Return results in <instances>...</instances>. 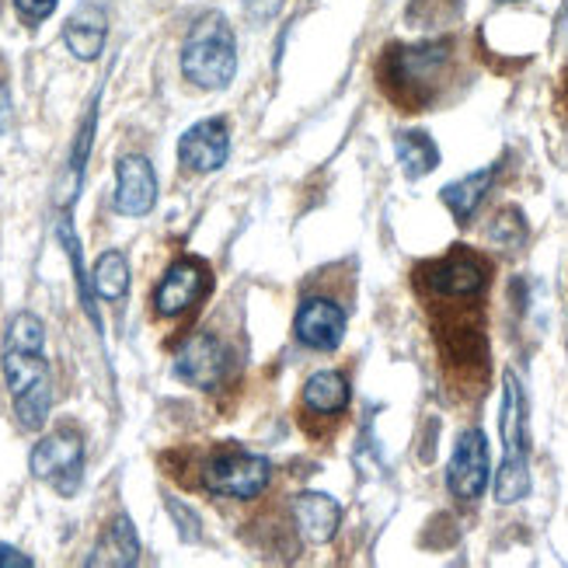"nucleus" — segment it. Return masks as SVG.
<instances>
[{
  "instance_id": "412c9836",
  "label": "nucleus",
  "mask_w": 568,
  "mask_h": 568,
  "mask_svg": "<svg viewBox=\"0 0 568 568\" xmlns=\"http://www.w3.org/2000/svg\"><path fill=\"white\" fill-rule=\"evenodd\" d=\"M130 290V262L122 252H105L94 262V293L102 301H122Z\"/></svg>"
},
{
  "instance_id": "5701e85b",
  "label": "nucleus",
  "mask_w": 568,
  "mask_h": 568,
  "mask_svg": "<svg viewBox=\"0 0 568 568\" xmlns=\"http://www.w3.org/2000/svg\"><path fill=\"white\" fill-rule=\"evenodd\" d=\"M8 345H21V349H42L45 345V328L32 311H21L11 317L8 325Z\"/></svg>"
},
{
  "instance_id": "6ab92c4d",
  "label": "nucleus",
  "mask_w": 568,
  "mask_h": 568,
  "mask_svg": "<svg viewBox=\"0 0 568 568\" xmlns=\"http://www.w3.org/2000/svg\"><path fill=\"white\" fill-rule=\"evenodd\" d=\"M4 374H8L11 398H21V394H29V390L49 387V366L42 359V349H21V345H8Z\"/></svg>"
},
{
  "instance_id": "2eb2a0df",
  "label": "nucleus",
  "mask_w": 568,
  "mask_h": 568,
  "mask_svg": "<svg viewBox=\"0 0 568 568\" xmlns=\"http://www.w3.org/2000/svg\"><path fill=\"white\" fill-rule=\"evenodd\" d=\"M293 524L311 545H328L338 534L342 509L325 491H301V496H293Z\"/></svg>"
},
{
  "instance_id": "bb28decb",
  "label": "nucleus",
  "mask_w": 568,
  "mask_h": 568,
  "mask_svg": "<svg viewBox=\"0 0 568 568\" xmlns=\"http://www.w3.org/2000/svg\"><path fill=\"white\" fill-rule=\"evenodd\" d=\"M0 568H32V558L21 555L18 548L0 545Z\"/></svg>"
},
{
  "instance_id": "4468645a",
  "label": "nucleus",
  "mask_w": 568,
  "mask_h": 568,
  "mask_svg": "<svg viewBox=\"0 0 568 568\" xmlns=\"http://www.w3.org/2000/svg\"><path fill=\"white\" fill-rule=\"evenodd\" d=\"M105 36H109V18H105V8L94 4V0H84V4L73 8V14L63 24L67 49L84 63L98 60V53H102V45H105Z\"/></svg>"
},
{
  "instance_id": "f03ea898",
  "label": "nucleus",
  "mask_w": 568,
  "mask_h": 568,
  "mask_svg": "<svg viewBox=\"0 0 568 568\" xmlns=\"http://www.w3.org/2000/svg\"><path fill=\"white\" fill-rule=\"evenodd\" d=\"M182 73L185 81L206 91H224L237 73V42L224 14H203L192 24L182 45Z\"/></svg>"
},
{
  "instance_id": "f257e3e1",
  "label": "nucleus",
  "mask_w": 568,
  "mask_h": 568,
  "mask_svg": "<svg viewBox=\"0 0 568 568\" xmlns=\"http://www.w3.org/2000/svg\"><path fill=\"white\" fill-rule=\"evenodd\" d=\"M450 39L390 45L381 60V81L387 94L405 112H423L436 98L443 73L450 67Z\"/></svg>"
},
{
  "instance_id": "f8f14e48",
  "label": "nucleus",
  "mask_w": 568,
  "mask_h": 568,
  "mask_svg": "<svg viewBox=\"0 0 568 568\" xmlns=\"http://www.w3.org/2000/svg\"><path fill=\"white\" fill-rule=\"evenodd\" d=\"M436 338H439L443 363L454 369H475V366H485V359H488L481 321H475V317L450 314L447 321H439Z\"/></svg>"
},
{
  "instance_id": "a878e982",
  "label": "nucleus",
  "mask_w": 568,
  "mask_h": 568,
  "mask_svg": "<svg viewBox=\"0 0 568 568\" xmlns=\"http://www.w3.org/2000/svg\"><path fill=\"white\" fill-rule=\"evenodd\" d=\"M14 8L24 21H45L57 11V0H14Z\"/></svg>"
},
{
  "instance_id": "4be33fe9",
  "label": "nucleus",
  "mask_w": 568,
  "mask_h": 568,
  "mask_svg": "<svg viewBox=\"0 0 568 568\" xmlns=\"http://www.w3.org/2000/svg\"><path fill=\"white\" fill-rule=\"evenodd\" d=\"M467 0H412L408 8V21L418 24V29H436L443 21H454L464 11Z\"/></svg>"
},
{
  "instance_id": "9d476101",
  "label": "nucleus",
  "mask_w": 568,
  "mask_h": 568,
  "mask_svg": "<svg viewBox=\"0 0 568 568\" xmlns=\"http://www.w3.org/2000/svg\"><path fill=\"white\" fill-rule=\"evenodd\" d=\"M210 290V273L200 258H179L168 268L158 293H154V311L161 317H179L192 304L203 301V293Z\"/></svg>"
},
{
  "instance_id": "c85d7f7f",
  "label": "nucleus",
  "mask_w": 568,
  "mask_h": 568,
  "mask_svg": "<svg viewBox=\"0 0 568 568\" xmlns=\"http://www.w3.org/2000/svg\"><path fill=\"white\" fill-rule=\"evenodd\" d=\"M499 4H513V0H499Z\"/></svg>"
},
{
  "instance_id": "cd10ccee",
  "label": "nucleus",
  "mask_w": 568,
  "mask_h": 568,
  "mask_svg": "<svg viewBox=\"0 0 568 568\" xmlns=\"http://www.w3.org/2000/svg\"><path fill=\"white\" fill-rule=\"evenodd\" d=\"M248 4H252V8L258 11V8H265V4H276V0H248Z\"/></svg>"
},
{
  "instance_id": "423d86ee",
  "label": "nucleus",
  "mask_w": 568,
  "mask_h": 568,
  "mask_svg": "<svg viewBox=\"0 0 568 568\" xmlns=\"http://www.w3.org/2000/svg\"><path fill=\"white\" fill-rule=\"evenodd\" d=\"M32 475L39 481H49L60 496H73L81 488L84 475V439L78 429L60 426L49 436H42L32 450Z\"/></svg>"
},
{
  "instance_id": "39448f33",
  "label": "nucleus",
  "mask_w": 568,
  "mask_h": 568,
  "mask_svg": "<svg viewBox=\"0 0 568 568\" xmlns=\"http://www.w3.org/2000/svg\"><path fill=\"white\" fill-rule=\"evenodd\" d=\"M491 280V268L481 255L454 248L436 262H426L418 268V283H423L439 301H471L481 296Z\"/></svg>"
},
{
  "instance_id": "7ed1b4c3",
  "label": "nucleus",
  "mask_w": 568,
  "mask_h": 568,
  "mask_svg": "<svg viewBox=\"0 0 568 568\" xmlns=\"http://www.w3.org/2000/svg\"><path fill=\"white\" fill-rule=\"evenodd\" d=\"M499 433H503V467L496 475V503L513 506L527 499L530 491V447H527V402L516 374L503 377V412H499Z\"/></svg>"
},
{
  "instance_id": "6e6552de",
  "label": "nucleus",
  "mask_w": 568,
  "mask_h": 568,
  "mask_svg": "<svg viewBox=\"0 0 568 568\" xmlns=\"http://www.w3.org/2000/svg\"><path fill=\"white\" fill-rule=\"evenodd\" d=\"M447 485L460 503L481 499L488 488V443L481 429H464L447 467Z\"/></svg>"
},
{
  "instance_id": "dca6fc26",
  "label": "nucleus",
  "mask_w": 568,
  "mask_h": 568,
  "mask_svg": "<svg viewBox=\"0 0 568 568\" xmlns=\"http://www.w3.org/2000/svg\"><path fill=\"white\" fill-rule=\"evenodd\" d=\"M496 175H499V168L491 164V168L471 171V175H464V179L450 182L447 189L439 192L443 206H447V210L454 213L457 224H471V216H475L478 206L485 203V195H488L491 182H496Z\"/></svg>"
},
{
  "instance_id": "9b49d317",
  "label": "nucleus",
  "mask_w": 568,
  "mask_h": 568,
  "mask_svg": "<svg viewBox=\"0 0 568 568\" xmlns=\"http://www.w3.org/2000/svg\"><path fill=\"white\" fill-rule=\"evenodd\" d=\"M231 158V130L224 119H203L179 140V161L195 171V175H210L220 171Z\"/></svg>"
},
{
  "instance_id": "ddd939ff",
  "label": "nucleus",
  "mask_w": 568,
  "mask_h": 568,
  "mask_svg": "<svg viewBox=\"0 0 568 568\" xmlns=\"http://www.w3.org/2000/svg\"><path fill=\"white\" fill-rule=\"evenodd\" d=\"M158 203V175L146 158L130 154L115 168V210L122 216H146Z\"/></svg>"
},
{
  "instance_id": "393cba45",
  "label": "nucleus",
  "mask_w": 568,
  "mask_h": 568,
  "mask_svg": "<svg viewBox=\"0 0 568 568\" xmlns=\"http://www.w3.org/2000/svg\"><path fill=\"white\" fill-rule=\"evenodd\" d=\"M168 509H171V516H175V524L182 527L185 540H200V520H195L192 509H185L179 499H168Z\"/></svg>"
},
{
  "instance_id": "0eeeda50",
  "label": "nucleus",
  "mask_w": 568,
  "mask_h": 568,
  "mask_svg": "<svg viewBox=\"0 0 568 568\" xmlns=\"http://www.w3.org/2000/svg\"><path fill=\"white\" fill-rule=\"evenodd\" d=\"M227 366H231L227 345L220 342L213 332H195L175 356V377L185 381L189 387L213 390L220 381H224Z\"/></svg>"
},
{
  "instance_id": "aec40b11",
  "label": "nucleus",
  "mask_w": 568,
  "mask_h": 568,
  "mask_svg": "<svg viewBox=\"0 0 568 568\" xmlns=\"http://www.w3.org/2000/svg\"><path fill=\"white\" fill-rule=\"evenodd\" d=\"M394 154H398L405 179H412V182L426 179L429 171H436V164H439V146L423 130H408V133L394 136Z\"/></svg>"
},
{
  "instance_id": "b1692460",
  "label": "nucleus",
  "mask_w": 568,
  "mask_h": 568,
  "mask_svg": "<svg viewBox=\"0 0 568 568\" xmlns=\"http://www.w3.org/2000/svg\"><path fill=\"white\" fill-rule=\"evenodd\" d=\"M488 237L503 244V248H520L524 237H527V224H524V213L520 210H503L496 220H491V227H488Z\"/></svg>"
},
{
  "instance_id": "a211bd4d",
  "label": "nucleus",
  "mask_w": 568,
  "mask_h": 568,
  "mask_svg": "<svg viewBox=\"0 0 568 568\" xmlns=\"http://www.w3.org/2000/svg\"><path fill=\"white\" fill-rule=\"evenodd\" d=\"M140 558V540L130 524V516H115L105 527V534L98 537V545L88 558V565H112V568H130Z\"/></svg>"
},
{
  "instance_id": "1a4fd4ad",
  "label": "nucleus",
  "mask_w": 568,
  "mask_h": 568,
  "mask_svg": "<svg viewBox=\"0 0 568 568\" xmlns=\"http://www.w3.org/2000/svg\"><path fill=\"white\" fill-rule=\"evenodd\" d=\"M293 335L314 353H332L345 338V311L328 296H307L301 311H296Z\"/></svg>"
},
{
  "instance_id": "f3484780",
  "label": "nucleus",
  "mask_w": 568,
  "mask_h": 568,
  "mask_svg": "<svg viewBox=\"0 0 568 568\" xmlns=\"http://www.w3.org/2000/svg\"><path fill=\"white\" fill-rule=\"evenodd\" d=\"M301 405L307 415H321V418L342 415L349 408V381L338 369H317L301 390Z\"/></svg>"
},
{
  "instance_id": "20e7f679",
  "label": "nucleus",
  "mask_w": 568,
  "mask_h": 568,
  "mask_svg": "<svg viewBox=\"0 0 568 568\" xmlns=\"http://www.w3.org/2000/svg\"><path fill=\"white\" fill-rule=\"evenodd\" d=\"M273 481V464L241 447H220L203 464V488L220 499H258Z\"/></svg>"
}]
</instances>
